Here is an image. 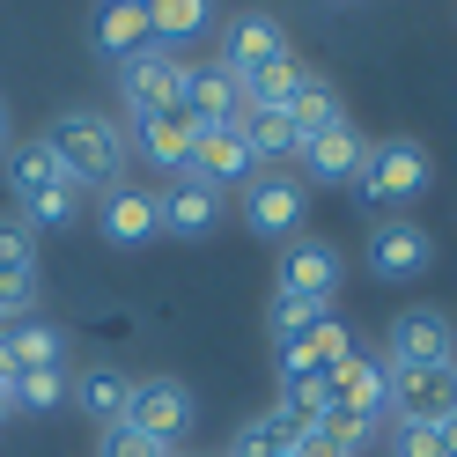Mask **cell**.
<instances>
[{
    "label": "cell",
    "mask_w": 457,
    "mask_h": 457,
    "mask_svg": "<svg viewBox=\"0 0 457 457\" xmlns=\"http://www.w3.org/2000/svg\"><path fill=\"white\" fill-rule=\"evenodd\" d=\"M45 148L60 155L67 185H126V133L104 111H60L45 126Z\"/></svg>",
    "instance_id": "obj_1"
},
{
    "label": "cell",
    "mask_w": 457,
    "mask_h": 457,
    "mask_svg": "<svg viewBox=\"0 0 457 457\" xmlns=\"http://www.w3.org/2000/svg\"><path fill=\"white\" fill-rule=\"evenodd\" d=\"M384 369L413 377V369H457V332L443 310H398V325L384 339Z\"/></svg>",
    "instance_id": "obj_2"
},
{
    "label": "cell",
    "mask_w": 457,
    "mask_h": 457,
    "mask_svg": "<svg viewBox=\"0 0 457 457\" xmlns=\"http://www.w3.org/2000/svg\"><path fill=\"white\" fill-rule=\"evenodd\" d=\"M361 192L377 199V207H406V199L428 192V148L420 140H377L361 162Z\"/></svg>",
    "instance_id": "obj_3"
},
{
    "label": "cell",
    "mask_w": 457,
    "mask_h": 457,
    "mask_svg": "<svg viewBox=\"0 0 457 457\" xmlns=\"http://www.w3.org/2000/svg\"><path fill=\"white\" fill-rule=\"evenodd\" d=\"M185 60L178 52H162V45H148V52H133V60L119 67V89H126V111L133 119H148V111H162V104H185Z\"/></svg>",
    "instance_id": "obj_4"
},
{
    "label": "cell",
    "mask_w": 457,
    "mask_h": 457,
    "mask_svg": "<svg viewBox=\"0 0 457 457\" xmlns=\"http://www.w3.org/2000/svg\"><path fill=\"white\" fill-rule=\"evenodd\" d=\"M126 428H140V436L162 443V450H178V436L192 428V391L178 377H140L133 406H126Z\"/></svg>",
    "instance_id": "obj_5"
},
{
    "label": "cell",
    "mask_w": 457,
    "mask_h": 457,
    "mask_svg": "<svg viewBox=\"0 0 457 457\" xmlns=\"http://www.w3.org/2000/svg\"><path fill=\"white\" fill-rule=\"evenodd\" d=\"M251 170H259V155L244 148V133H237V126H199L192 162H185V178H192V185L228 192V185H251Z\"/></svg>",
    "instance_id": "obj_6"
},
{
    "label": "cell",
    "mask_w": 457,
    "mask_h": 457,
    "mask_svg": "<svg viewBox=\"0 0 457 457\" xmlns=\"http://www.w3.org/2000/svg\"><path fill=\"white\" fill-rule=\"evenodd\" d=\"M273 295H295V303L332 310V295H339V251L318 244V237H295L288 251H280V288Z\"/></svg>",
    "instance_id": "obj_7"
},
{
    "label": "cell",
    "mask_w": 457,
    "mask_h": 457,
    "mask_svg": "<svg viewBox=\"0 0 457 457\" xmlns=\"http://www.w3.org/2000/svg\"><path fill=\"white\" fill-rule=\"evenodd\" d=\"M325 398H332V413L384 420V413H391V369H384V361H369V354H347V361L325 377Z\"/></svg>",
    "instance_id": "obj_8"
},
{
    "label": "cell",
    "mask_w": 457,
    "mask_h": 457,
    "mask_svg": "<svg viewBox=\"0 0 457 457\" xmlns=\"http://www.w3.org/2000/svg\"><path fill=\"white\" fill-rule=\"evenodd\" d=\"M288 60V30H280L273 15H237L221 30V67L237 74V81H251V74H266V67H280Z\"/></svg>",
    "instance_id": "obj_9"
},
{
    "label": "cell",
    "mask_w": 457,
    "mask_h": 457,
    "mask_svg": "<svg viewBox=\"0 0 457 457\" xmlns=\"http://www.w3.org/2000/svg\"><path fill=\"white\" fill-rule=\"evenodd\" d=\"M450 413H457V369H413V377H391V420L443 428Z\"/></svg>",
    "instance_id": "obj_10"
},
{
    "label": "cell",
    "mask_w": 457,
    "mask_h": 457,
    "mask_svg": "<svg viewBox=\"0 0 457 457\" xmlns=\"http://www.w3.org/2000/svg\"><path fill=\"white\" fill-rule=\"evenodd\" d=\"M133 140H140V155H148L155 170L185 178V162H192V140H199V119H192L185 104H162V111H148V119H133Z\"/></svg>",
    "instance_id": "obj_11"
},
{
    "label": "cell",
    "mask_w": 457,
    "mask_h": 457,
    "mask_svg": "<svg viewBox=\"0 0 457 457\" xmlns=\"http://www.w3.org/2000/svg\"><path fill=\"white\" fill-rule=\"evenodd\" d=\"M428 259H436V244H428L420 221H377V237H369V273L377 280H413Z\"/></svg>",
    "instance_id": "obj_12"
},
{
    "label": "cell",
    "mask_w": 457,
    "mask_h": 457,
    "mask_svg": "<svg viewBox=\"0 0 457 457\" xmlns=\"http://www.w3.org/2000/svg\"><path fill=\"white\" fill-rule=\"evenodd\" d=\"M347 354H361V347H354V332L339 325V318H318V325L295 339V347H280V377H332Z\"/></svg>",
    "instance_id": "obj_13"
},
{
    "label": "cell",
    "mask_w": 457,
    "mask_h": 457,
    "mask_svg": "<svg viewBox=\"0 0 457 457\" xmlns=\"http://www.w3.org/2000/svg\"><path fill=\"white\" fill-rule=\"evenodd\" d=\"M303 185L295 178H259V185H251L244 192V221L251 228H259V237H288L295 244V228H303Z\"/></svg>",
    "instance_id": "obj_14"
},
{
    "label": "cell",
    "mask_w": 457,
    "mask_h": 457,
    "mask_svg": "<svg viewBox=\"0 0 457 457\" xmlns=\"http://www.w3.org/2000/svg\"><path fill=\"white\" fill-rule=\"evenodd\" d=\"M185 111H192L199 126H237L244 119V81L228 74L221 60L214 67H192L185 74Z\"/></svg>",
    "instance_id": "obj_15"
},
{
    "label": "cell",
    "mask_w": 457,
    "mask_h": 457,
    "mask_svg": "<svg viewBox=\"0 0 457 457\" xmlns=\"http://www.w3.org/2000/svg\"><path fill=\"white\" fill-rule=\"evenodd\" d=\"M60 354H67V339L52 332V325H37V318L0 325V369H8V377H30V369H60Z\"/></svg>",
    "instance_id": "obj_16"
},
{
    "label": "cell",
    "mask_w": 457,
    "mask_h": 457,
    "mask_svg": "<svg viewBox=\"0 0 457 457\" xmlns=\"http://www.w3.org/2000/svg\"><path fill=\"white\" fill-rule=\"evenodd\" d=\"M361 162H369V140H361L354 126H332V133H318V140H303V170H310L318 185L361 178Z\"/></svg>",
    "instance_id": "obj_17"
},
{
    "label": "cell",
    "mask_w": 457,
    "mask_h": 457,
    "mask_svg": "<svg viewBox=\"0 0 457 457\" xmlns=\"http://www.w3.org/2000/svg\"><path fill=\"white\" fill-rule=\"evenodd\" d=\"M0 162H8V192L22 199V207H30V199H45L52 185H67V170H60V155L45 148V133H37V140H15Z\"/></svg>",
    "instance_id": "obj_18"
},
{
    "label": "cell",
    "mask_w": 457,
    "mask_h": 457,
    "mask_svg": "<svg viewBox=\"0 0 457 457\" xmlns=\"http://www.w3.org/2000/svg\"><path fill=\"white\" fill-rule=\"evenodd\" d=\"M155 37H148V8L140 0H111V8H96V52L104 60H133V52H148Z\"/></svg>",
    "instance_id": "obj_19"
},
{
    "label": "cell",
    "mask_w": 457,
    "mask_h": 457,
    "mask_svg": "<svg viewBox=\"0 0 457 457\" xmlns=\"http://www.w3.org/2000/svg\"><path fill=\"white\" fill-rule=\"evenodd\" d=\"M104 237H111V244H148V237H162V207H155V192L119 185V192L104 199Z\"/></svg>",
    "instance_id": "obj_20"
},
{
    "label": "cell",
    "mask_w": 457,
    "mask_h": 457,
    "mask_svg": "<svg viewBox=\"0 0 457 457\" xmlns=\"http://www.w3.org/2000/svg\"><path fill=\"white\" fill-rule=\"evenodd\" d=\"M74 398H81V413H89L96 428H119L126 406H133V377H126V369H111V361H96V369H81Z\"/></svg>",
    "instance_id": "obj_21"
},
{
    "label": "cell",
    "mask_w": 457,
    "mask_h": 457,
    "mask_svg": "<svg viewBox=\"0 0 457 457\" xmlns=\"http://www.w3.org/2000/svg\"><path fill=\"white\" fill-rule=\"evenodd\" d=\"M155 207H162V228H170V237H207V228L221 221V192H207V185L185 178L178 192H162Z\"/></svg>",
    "instance_id": "obj_22"
},
{
    "label": "cell",
    "mask_w": 457,
    "mask_h": 457,
    "mask_svg": "<svg viewBox=\"0 0 457 457\" xmlns=\"http://www.w3.org/2000/svg\"><path fill=\"white\" fill-rule=\"evenodd\" d=\"M288 126L303 133V140H318V133H332V126H347V104H339V89L325 74H310L303 89H295V104H288Z\"/></svg>",
    "instance_id": "obj_23"
},
{
    "label": "cell",
    "mask_w": 457,
    "mask_h": 457,
    "mask_svg": "<svg viewBox=\"0 0 457 457\" xmlns=\"http://www.w3.org/2000/svg\"><path fill=\"white\" fill-rule=\"evenodd\" d=\"M237 133H244V148L259 155V162H288V155H303V133L288 126V111H244Z\"/></svg>",
    "instance_id": "obj_24"
},
{
    "label": "cell",
    "mask_w": 457,
    "mask_h": 457,
    "mask_svg": "<svg viewBox=\"0 0 457 457\" xmlns=\"http://www.w3.org/2000/svg\"><path fill=\"white\" fill-rule=\"evenodd\" d=\"M207 22H214L207 0H155V8H148V37L162 52H178L185 37H207Z\"/></svg>",
    "instance_id": "obj_25"
},
{
    "label": "cell",
    "mask_w": 457,
    "mask_h": 457,
    "mask_svg": "<svg viewBox=\"0 0 457 457\" xmlns=\"http://www.w3.org/2000/svg\"><path fill=\"white\" fill-rule=\"evenodd\" d=\"M303 81H310V67L288 52L280 67H266V74H251V81H244V111H288Z\"/></svg>",
    "instance_id": "obj_26"
},
{
    "label": "cell",
    "mask_w": 457,
    "mask_h": 457,
    "mask_svg": "<svg viewBox=\"0 0 457 457\" xmlns=\"http://www.w3.org/2000/svg\"><path fill=\"white\" fill-rule=\"evenodd\" d=\"M60 398H67V369H30V377L8 384V406H22V413H52Z\"/></svg>",
    "instance_id": "obj_27"
},
{
    "label": "cell",
    "mask_w": 457,
    "mask_h": 457,
    "mask_svg": "<svg viewBox=\"0 0 457 457\" xmlns=\"http://www.w3.org/2000/svg\"><path fill=\"white\" fill-rule=\"evenodd\" d=\"M81 214V185H52L45 199H30V207H22V221H30V237L37 228H67Z\"/></svg>",
    "instance_id": "obj_28"
},
{
    "label": "cell",
    "mask_w": 457,
    "mask_h": 457,
    "mask_svg": "<svg viewBox=\"0 0 457 457\" xmlns=\"http://www.w3.org/2000/svg\"><path fill=\"white\" fill-rule=\"evenodd\" d=\"M318 318H332V310H318V303H295V295H273V339L280 347H295V339L318 325Z\"/></svg>",
    "instance_id": "obj_29"
},
{
    "label": "cell",
    "mask_w": 457,
    "mask_h": 457,
    "mask_svg": "<svg viewBox=\"0 0 457 457\" xmlns=\"http://www.w3.org/2000/svg\"><path fill=\"white\" fill-rule=\"evenodd\" d=\"M0 266H37V237L22 214H0Z\"/></svg>",
    "instance_id": "obj_30"
},
{
    "label": "cell",
    "mask_w": 457,
    "mask_h": 457,
    "mask_svg": "<svg viewBox=\"0 0 457 457\" xmlns=\"http://www.w3.org/2000/svg\"><path fill=\"white\" fill-rule=\"evenodd\" d=\"M96 457H170L162 443H148V436H140V428H104V443H96Z\"/></svg>",
    "instance_id": "obj_31"
},
{
    "label": "cell",
    "mask_w": 457,
    "mask_h": 457,
    "mask_svg": "<svg viewBox=\"0 0 457 457\" xmlns=\"http://www.w3.org/2000/svg\"><path fill=\"white\" fill-rule=\"evenodd\" d=\"M391 457H443V436L413 428V420H391Z\"/></svg>",
    "instance_id": "obj_32"
},
{
    "label": "cell",
    "mask_w": 457,
    "mask_h": 457,
    "mask_svg": "<svg viewBox=\"0 0 457 457\" xmlns=\"http://www.w3.org/2000/svg\"><path fill=\"white\" fill-rule=\"evenodd\" d=\"M436 436H443V457H457V413H450V420L436 428Z\"/></svg>",
    "instance_id": "obj_33"
},
{
    "label": "cell",
    "mask_w": 457,
    "mask_h": 457,
    "mask_svg": "<svg viewBox=\"0 0 457 457\" xmlns=\"http://www.w3.org/2000/svg\"><path fill=\"white\" fill-rule=\"evenodd\" d=\"M0 155H8V104H0Z\"/></svg>",
    "instance_id": "obj_34"
},
{
    "label": "cell",
    "mask_w": 457,
    "mask_h": 457,
    "mask_svg": "<svg viewBox=\"0 0 457 457\" xmlns=\"http://www.w3.org/2000/svg\"><path fill=\"white\" fill-rule=\"evenodd\" d=\"M0 413H8V384H0Z\"/></svg>",
    "instance_id": "obj_35"
},
{
    "label": "cell",
    "mask_w": 457,
    "mask_h": 457,
    "mask_svg": "<svg viewBox=\"0 0 457 457\" xmlns=\"http://www.w3.org/2000/svg\"><path fill=\"white\" fill-rule=\"evenodd\" d=\"M170 457H178V450H170Z\"/></svg>",
    "instance_id": "obj_36"
}]
</instances>
